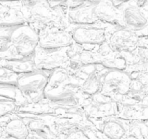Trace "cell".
Wrapping results in <instances>:
<instances>
[{
	"label": "cell",
	"mask_w": 148,
	"mask_h": 139,
	"mask_svg": "<svg viewBox=\"0 0 148 139\" xmlns=\"http://www.w3.org/2000/svg\"><path fill=\"white\" fill-rule=\"evenodd\" d=\"M123 2L100 1L93 7V15L99 22L111 26H123L121 7Z\"/></svg>",
	"instance_id": "cell-11"
},
{
	"label": "cell",
	"mask_w": 148,
	"mask_h": 139,
	"mask_svg": "<svg viewBox=\"0 0 148 139\" xmlns=\"http://www.w3.org/2000/svg\"><path fill=\"white\" fill-rule=\"evenodd\" d=\"M10 45L15 59L31 58L39 46V34L24 21L11 31Z\"/></svg>",
	"instance_id": "cell-3"
},
{
	"label": "cell",
	"mask_w": 148,
	"mask_h": 139,
	"mask_svg": "<svg viewBox=\"0 0 148 139\" xmlns=\"http://www.w3.org/2000/svg\"><path fill=\"white\" fill-rule=\"evenodd\" d=\"M127 134L136 139H147L148 127L144 121H129Z\"/></svg>",
	"instance_id": "cell-17"
},
{
	"label": "cell",
	"mask_w": 148,
	"mask_h": 139,
	"mask_svg": "<svg viewBox=\"0 0 148 139\" xmlns=\"http://www.w3.org/2000/svg\"><path fill=\"white\" fill-rule=\"evenodd\" d=\"M8 137V134L5 132V128L2 125H0V139H7Z\"/></svg>",
	"instance_id": "cell-19"
},
{
	"label": "cell",
	"mask_w": 148,
	"mask_h": 139,
	"mask_svg": "<svg viewBox=\"0 0 148 139\" xmlns=\"http://www.w3.org/2000/svg\"><path fill=\"white\" fill-rule=\"evenodd\" d=\"M108 27L98 22L94 25H70L69 29L74 43L86 49H95L106 42Z\"/></svg>",
	"instance_id": "cell-6"
},
{
	"label": "cell",
	"mask_w": 148,
	"mask_h": 139,
	"mask_svg": "<svg viewBox=\"0 0 148 139\" xmlns=\"http://www.w3.org/2000/svg\"><path fill=\"white\" fill-rule=\"evenodd\" d=\"M147 139H148V138H147Z\"/></svg>",
	"instance_id": "cell-21"
},
{
	"label": "cell",
	"mask_w": 148,
	"mask_h": 139,
	"mask_svg": "<svg viewBox=\"0 0 148 139\" xmlns=\"http://www.w3.org/2000/svg\"><path fill=\"white\" fill-rule=\"evenodd\" d=\"M0 125L4 127L8 136L15 139H27L31 133L25 122L17 114L0 119Z\"/></svg>",
	"instance_id": "cell-15"
},
{
	"label": "cell",
	"mask_w": 148,
	"mask_h": 139,
	"mask_svg": "<svg viewBox=\"0 0 148 139\" xmlns=\"http://www.w3.org/2000/svg\"><path fill=\"white\" fill-rule=\"evenodd\" d=\"M131 80L128 72L105 69L101 75L100 92L120 103L129 95Z\"/></svg>",
	"instance_id": "cell-4"
},
{
	"label": "cell",
	"mask_w": 148,
	"mask_h": 139,
	"mask_svg": "<svg viewBox=\"0 0 148 139\" xmlns=\"http://www.w3.org/2000/svg\"><path fill=\"white\" fill-rule=\"evenodd\" d=\"M92 124L108 139H123L129 128V121L116 117L102 119H89Z\"/></svg>",
	"instance_id": "cell-13"
},
{
	"label": "cell",
	"mask_w": 148,
	"mask_h": 139,
	"mask_svg": "<svg viewBox=\"0 0 148 139\" xmlns=\"http://www.w3.org/2000/svg\"><path fill=\"white\" fill-rule=\"evenodd\" d=\"M21 106L10 99H0V119L18 112Z\"/></svg>",
	"instance_id": "cell-18"
},
{
	"label": "cell",
	"mask_w": 148,
	"mask_h": 139,
	"mask_svg": "<svg viewBox=\"0 0 148 139\" xmlns=\"http://www.w3.org/2000/svg\"><path fill=\"white\" fill-rule=\"evenodd\" d=\"M51 73L36 70L18 76L17 86L27 104H37L45 99V90Z\"/></svg>",
	"instance_id": "cell-2"
},
{
	"label": "cell",
	"mask_w": 148,
	"mask_h": 139,
	"mask_svg": "<svg viewBox=\"0 0 148 139\" xmlns=\"http://www.w3.org/2000/svg\"><path fill=\"white\" fill-rule=\"evenodd\" d=\"M27 139H45V138L41 137V136H39V135H37L36 133L31 132L29 136H28V138H27Z\"/></svg>",
	"instance_id": "cell-20"
},
{
	"label": "cell",
	"mask_w": 148,
	"mask_h": 139,
	"mask_svg": "<svg viewBox=\"0 0 148 139\" xmlns=\"http://www.w3.org/2000/svg\"><path fill=\"white\" fill-rule=\"evenodd\" d=\"M138 40L135 31L124 26L109 25L105 43L113 52L129 53L137 47Z\"/></svg>",
	"instance_id": "cell-9"
},
{
	"label": "cell",
	"mask_w": 148,
	"mask_h": 139,
	"mask_svg": "<svg viewBox=\"0 0 148 139\" xmlns=\"http://www.w3.org/2000/svg\"><path fill=\"white\" fill-rule=\"evenodd\" d=\"M97 2H84L82 5L72 9H65L67 20L70 25H94L98 21L93 15V7ZM63 7V6H62Z\"/></svg>",
	"instance_id": "cell-14"
},
{
	"label": "cell",
	"mask_w": 148,
	"mask_h": 139,
	"mask_svg": "<svg viewBox=\"0 0 148 139\" xmlns=\"http://www.w3.org/2000/svg\"><path fill=\"white\" fill-rule=\"evenodd\" d=\"M100 65L107 70L126 71L127 69V63L123 54L115 52L113 50L101 58Z\"/></svg>",
	"instance_id": "cell-16"
},
{
	"label": "cell",
	"mask_w": 148,
	"mask_h": 139,
	"mask_svg": "<svg viewBox=\"0 0 148 139\" xmlns=\"http://www.w3.org/2000/svg\"><path fill=\"white\" fill-rule=\"evenodd\" d=\"M74 44L69 27L52 25L39 33V47L44 50H58Z\"/></svg>",
	"instance_id": "cell-8"
},
{
	"label": "cell",
	"mask_w": 148,
	"mask_h": 139,
	"mask_svg": "<svg viewBox=\"0 0 148 139\" xmlns=\"http://www.w3.org/2000/svg\"><path fill=\"white\" fill-rule=\"evenodd\" d=\"M98 48L86 49L74 43L67 49V55L70 60L68 70L73 72L86 65L100 64L101 57L97 52Z\"/></svg>",
	"instance_id": "cell-12"
},
{
	"label": "cell",
	"mask_w": 148,
	"mask_h": 139,
	"mask_svg": "<svg viewBox=\"0 0 148 139\" xmlns=\"http://www.w3.org/2000/svg\"><path fill=\"white\" fill-rule=\"evenodd\" d=\"M142 2H123L121 7L123 26L134 31H139L147 26L148 19L142 7Z\"/></svg>",
	"instance_id": "cell-10"
},
{
	"label": "cell",
	"mask_w": 148,
	"mask_h": 139,
	"mask_svg": "<svg viewBox=\"0 0 148 139\" xmlns=\"http://www.w3.org/2000/svg\"><path fill=\"white\" fill-rule=\"evenodd\" d=\"M79 106L88 119L116 117L119 111V103L101 92L91 96H82Z\"/></svg>",
	"instance_id": "cell-5"
},
{
	"label": "cell",
	"mask_w": 148,
	"mask_h": 139,
	"mask_svg": "<svg viewBox=\"0 0 148 139\" xmlns=\"http://www.w3.org/2000/svg\"><path fill=\"white\" fill-rule=\"evenodd\" d=\"M21 12L24 20L38 34L52 25L70 26L67 20L65 9L61 2H21Z\"/></svg>",
	"instance_id": "cell-1"
},
{
	"label": "cell",
	"mask_w": 148,
	"mask_h": 139,
	"mask_svg": "<svg viewBox=\"0 0 148 139\" xmlns=\"http://www.w3.org/2000/svg\"><path fill=\"white\" fill-rule=\"evenodd\" d=\"M67 49L49 51L38 46L32 57L35 69L49 73L62 68L68 69L70 60L67 55Z\"/></svg>",
	"instance_id": "cell-7"
}]
</instances>
